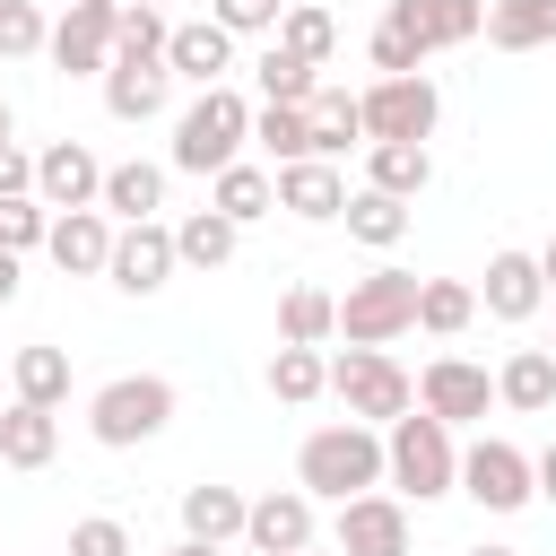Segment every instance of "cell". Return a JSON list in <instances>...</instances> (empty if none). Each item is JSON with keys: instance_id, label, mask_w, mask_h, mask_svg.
Segmentation results:
<instances>
[{"instance_id": "25", "label": "cell", "mask_w": 556, "mask_h": 556, "mask_svg": "<svg viewBox=\"0 0 556 556\" xmlns=\"http://www.w3.org/2000/svg\"><path fill=\"white\" fill-rule=\"evenodd\" d=\"M243 504L252 495H235V486H182V539H200V547L243 539Z\"/></svg>"}, {"instance_id": "9", "label": "cell", "mask_w": 556, "mask_h": 556, "mask_svg": "<svg viewBox=\"0 0 556 556\" xmlns=\"http://www.w3.org/2000/svg\"><path fill=\"white\" fill-rule=\"evenodd\" d=\"M460 495L486 504V513H521V504L539 495V486H530V452L504 443V434H478V443L460 452Z\"/></svg>"}, {"instance_id": "27", "label": "cell", "mask_w": 556, "mask_h": 556, "mask_svg": "<svg viewBox=\"0 0 556 556\" xmlns=\"http://www.w3.org/2000/svg\"><path fill=\"white\" fill-rule=\"evenodd\" d=\"M486 43H495V52H539V43H556V0H486Z\"/></svg>"}, {"instance_id": "10", "label": "cell", "mask_w": 556, "mask_h": 556, "mask_svg": "<svg viewBox=\"0 0 556 556\" xmlns=\"http://www.w3.org/2000/svg\"><path fill=\"white\" fill-rule=\"evenodd\" d=\"M113 26H122V0H70V17L43 35L52 70H61V78H104V61H113Z\"/></svg>"}, {"instance_id": "11", "label": "cell", "mask_w": 556, "mask_h": 556, "mask_svg": "<svg viewBox=\"0 0 556 556\" xmlns=\"http://www.w3.org/2000/svg\"><path fill=\"white\" fill-rule=\"evenodd\" d=\"M417 408L443 417V426H478V417L495 408V374L469 365V356H434V365L417 374Z\"/></svg>"}, {"instance_id": "42", "label": "cell", "mask_w": 556, "mask_h": 556, "mask_svg": "<svg viewBox=\"0 0 556 556\" xmlns=\"http://www.w3.org/2000/svg\"><path fill=\"white\" fill-rule=\"evenodd\" d=\"M70 556H130V530L113 513H87V521H70Z\"/></svg>"}, {"instance_id": "14", "label": "cell", "mask_w": 556, "mask_h": 556, "mask_svg": "<svg viewBox=\"0 0 556 556\" xmlns=\"http://www.w3.org/2000/svg\"><path fill=\"white\" fill-rule=\"evenodd\" d=\"M96 191H104V165H96L87 139H52L35 156V200L43 208H96Z\"/></svg>"}, {"instance_id": "17", "label": "cell", "mask_w": 556, "mask_h": 556, "mask_svg": "<svg viewBox=\"0 0 556 556\" xmlns=\"http://www.w3.org/2000/svg\"><path fill=\"white\" fill-rule=\"evenodd\" d=\"M539 304H547L539 252H495V261H486V287H478V313H495V321H530Z\"/></svg>"}, {"instance_id": "22", "label": "cell", "mask_w": 556, "mask_h": 556, "mask_svg": "<svg viewBox=\"0 0 556 556\" xmlns=\"http://www.w3.org/2000/svg\"><path fill=\"white\" fill-rule=\"evenodd\" d=\"M52 452H61V417L35 408V400H9V408H0V460H9V469H43Z\"/></svg>"}, {"instance_id": "49", "label": "cell", "mask_w": 556, "mask_h": 556, "mask_svg": "<svg viewBox=\"0 0 556 556\" xmlns=\"http://www.w3.org/2000/svg\"><path fill=\"white\" fill-rule=\"evenodd\" d=\"M0 139H9V96H0Z\"/></svg>"}, {"instance_id": "38", "label": "cell", "mask_w": 556, "mask_h": 556, "mask_svg": "<svg viewBox=\"0 0 556 556\" xmlns=\"http://www.w3.org/2000/svg\"><path fill=\"white\" fill-rule=\"evenodd\" d=\"M43 226H52V208L35 191H0V252H35Z\"/></svg>"}, {"instance_id": "15", "label": "cell", "mask_w": 556, "mask_h": 556, "mask_svg": "<svg viewBox=\"0 0 556 556\" xmlns=\"http://www.w3.org/2000/svg\"><path fill=\"white\" fill-rule=\"evenodd\" d=\"M243 539L261 547V556H295V547H313V495L304 486H269V495H252L243 504Z\"/></svg>"}, {"instance_id": "28", "label": "cell", "mask_w": 556, "mask_h": 556, "mask_svg": "<svg viewBox=\"0 0 556 556\" xmlns=\"http://www.w3.org/2000/svg\"><path fill=\"white\" fill-rule=\"evenodd\" d=\"M339 217H348V235H356L365 252H391V243L408 235V200H391V191H374V182H365V191H348V208H339Z\"/></svg>"}, {"instance_id": "52", "label": "cell", "mask_w": 556, "mask_h": 556, "mask_svg": "<svg viewBox=\"0 0 556 556\" xmlns=\"http://www.w3.org/2000/svg\"><path fill=\"white\" fill-rule=\"evenodd\" d=\"M547 356H556V348H547Z\"/></svg>"}, {"instance_id": "47", "label": "cell", "mask_w": 556, "mask_h": 556, "mask_svg": "<svg viewBox=\"0 0 556 556\" xmlns=\"http://www.w3.org/2000/svg\"><path fill=\"white\" fill-rule=\"evenodd\" d=\"M165 556H217V547H200V539H182V547H165Z\"/></svg>"}, {"instance_id": "29", "label": "cell", "mask_w": 556, "mask_h": 556, "mask_svg": "<svg viewBox=\"0 0 556 556\" xmlns=\"http://www.w3.org/2000/svg\"><path fill=\"white\" fill-rule=\"evenodd\" d=\"M304 122H313V156H339L348 139H365V113H356L348 87H313L304 96Z\"/></svg>"}, {"instance_id": "45", "label": "cell", "mask_w": 556, "mask_h": 556, "mask_svg": "<svg viewBox=\"0 0 556 556\" xmlns=\"http://www.w3.org/2000/svg\"><path fill=\"white\" fill-rule=\"evenodd\" d=\"M17 295V252H0V304Z\"/></svg>"}, {"instance_id": "36", "label": "cell", "mask_w": 556, "mask_h": 556, "mask_svg": "<svg viewBox=\"0 0 556 556\" xmlns=\"http://www.w3.org/2000/svg\"><path fill=\"white\" fill-rule=\"evenodd\" d=\"M278 43L295 52V61H330V43H339V26H330V9H313V0H287V17H278Z\"/></svg>"}, {"instance_id": "26", "label": "cell", "mask_w": 556, "mask_h": 556, "mask_svg": "<svg viewBox=\"0 0 556 556\" xmlns=\"http://www.w3.org/2000/svg\"><path fill=\"white\" fill-rule=\"evenodd\" d=\"M495 400H504V408H521V417L556 408V356H547V348H513V356H504V374H495Z\"/></svg>"}, {"instance_id": "20", "label": "cell", "mask_w": 556, "mask_h": 556, "mask_svg": "<svg viewBox=\"0 0 556 556\" xmlns=\"http://www.w3.org/2000/svg\"><path fill=\"white\" fill-rule=\"evenodd\" d=\"M165 70H174V78H191V87H217V78L235 70V35H226L217 17L174 26V35H165Z\"/></svg>"}, {"instance_id": "35", "label": "cell", "mask_w": 556, "mask_h": 556, "mask_svg": "<svg viewBox=\"0 0 556 556\" xmlns=\"http://www.w3.org/2000/svg\"><path fill=\"white\" fill-rule=\"evenodd\" d=\"M252 78H261V104H304V96L321 87V78H313V61H295L278 35H269V52L252 61Z\"/></svg>"}, {"instance_id": "4", "label": "cell", "mask_w": 556, "mask_h": 556, "mask_svg": "<svg viewBox=\"0 0 556 556\" xmlns=\"http://www.w3.org/2000/svg\"><path fill=\"white\" fill-rule=\"evenodd\" d=\"M243 139H252V104L217 78V87H200V96L182 104V122H174V165H182V174H217V165L243 156Z\"/></svg>"}, {"instance_id": "43", "label": "cell", "mask_w": 556, "mask_h": 556, "mask_svg": "<svg viewBox=\"0 0 556 556\" xmlns=\"http://www.w3.org/2000/svg\"><path fill=\"white\" fill-rule=\"evenodd\" d=\"M0 191H35V156H17V139H0Z\"/></svg>"}, {"instance_id": "32", "label": "cell", "mask_w": 556, "mask_h": 556, "mask_svg": "<svg viewBox=\"0 0 556 556\" xmlns=\"http://www.w3.org/2000/svg\"><path fill=\"white\" fill-rule=\"evenodd\" d=\"M339 330V295L330 287H287V304H278V339L287 348H321Z\"/></svg>"}, {"instance_id": "18", "label": "cell", "mask_w": 556, "mask_h": 556, "mask_svg": "<svg viewBox=\"0 0 556 556\" xmlns=\"http://www.w3.org/2000/svg\"><path fill=\"white\" fill-rule=\"evenodd\" d=\"M269 182H278V208H295V217H313V226H330V217L348 208V182H339L330 156H295V165H278Z\"/></svg>"}, {"instance_id": "44", "label": "cell", "mask_w": 556, "mask_h": 556, "mask_svg": "<svg viewBox=\"0 0 556 556\" xmlns=\"http://www.w3.org/2000/svg\"><path fill=\"white\" fill-rule=\"evenodd\" d=\"M530 486H539V495H547V504H556V443H547V452H539V460H530Z\"/></svg>"}, {"instance_id": "23", "label": "cell", "mask_w": 556, "mask_h": 556, "mask_svg": "<svg viewBox=\"0 0 556 556\" xmlns=\"http://www.w3.org/2000/svg\"><path fill=\"white\" fill-rule=\"evenodd\" d=\"M96 208L104 217H122V226H139V217H156L165 208V165H104V191H96Z\"/></svg>"}, {"instance_id": "39", "label": "cell", "mask_w": 556, "mask_h": 556, "mask_svg": "<svg viewBox=\"0 0 556 556\" xmlns=\"http://www.w3.org/2000/svg\"><path fill=\"white\" fill-rule=\"evenodd\" d=\"M165 9H130L122 0V26H113V52H130V61H165Z\"/></svg>"}, {"instance_id": "13", "label": "cell", "mask_w": 556, "mask_h": 556, "mask_svg": "<svg viewBox=\"0 0 556 556\" xmlns=\"http://www.w3.org/2000/svg\"><path fill=\"white\" fill-rule=\"evenodd\" d=\"M339 556H408V504L400 495H348L339 504Z\"/></svg>"}, {"instance_id": "31", "label": "cell", "mask_w": 556, "mask_h": 556, "mask_svg": "<svg viewBox=\"0 0 556 556\" xmlns=\"http://www.w3.org/2000/svg\"><path fill=\"white\" fill-rule=\"evenodd\" d=\"M469 321H478V287H460V278H417V330L460 339Z\"/></svg>"}, {"instance_id": "7", "label": "cell", "mask_w": 556, "mask_h": 556, "mask_svg": "<svg viewBox=\"0 0 556 556\" xmlns=\"http://www.w3.org/2000/svg\"><path fill=\"white\" fill-rule=\"evenodd\" d=\"M330 391H339L348 417H365V426H391V417L417 408V382H408L382 348H348V356H330Z\"/></svg>"}, {"instance_id": "5", "label": "cell", "mask_w": 556, "mask_h": 556, "mask_svg": "<svg viewBox=\"0 0 556 556\" xmlns=\"http://www.w3.org/2000/svg\"><path fill=\"white\" fill-rule=\"evenodd\" d=\"M174 426V382L165 374H113L96 400H87V434L104 452H130V443H156Z\"/></svg>"}, {"instance_id": "41", "label": "cell", "mask_w": 556, "mask_h": 556, "mask_svg": "<svg viewBox=\"0 0 556 556\" xmlns=\"http://www.w3.org/2000/svg\"><path fill=\"white\" fill-rule=\"evenodd\" d=\"M208 17H217L226 35H278L287 0H208Z\"/></svg>"}, {"instance_id": "30", "label": "cell", "mask_w": 556, "mask_h": 556, "mask_svg": "<svg viewBox=\"0 0 556 556\" xmlns=\"http://www.w3.org/2000/svg\"><path fill=\"white\" fill-rule=\"evenodd\" d=\"M235 217H217V208H191L182 226H174V261H191V269H226L235 261Z\"/></svg>"}, {"instance_id": "40", "label": "cell", "mask_w": 556, "mask_h": 556, "mask_svg": "<svg viewBox=\"0 0 556 556\" xmlns=\"http://www.w3.org/2000/svg\"><path fill=\"white\" fill-rule=\"evenodd\" d=\"M43 9L35 0H0V61H26V52H43Z\"/></svg>"}, {"instance_id": "1", "label": "cell", "mask_w": 556, "mask_h": 556, "mask_svg": "<svg viewBox=\"0 0 556 556\" xmlns=\"http://www.w3.org/2000/svg\"><path fill=\"white\" fill-rule=\"evenodd\" d=\"M478 35H486V0H391L365 52H374L382 78H400L426 52H452V43H478Z\"/></svg>"}, {"instance_id": "16", "label": "cell", "mask_w": 556, "mask_h": 556, "mask_svg": "<svg viewBox=\"0 0 556 556\" xmlns=\"http://www.w3.org/2000/svg\"><path fill=\"white\" fill-rule=\"evenodd\" d=\"M165 87H174L165 61H130V52L104 61V113H113V122H156V113H165Z\"/></svg>"}, {"instance_id": "19", "label": "cell", "mask_w": 556, "mask_h": 556, "mask_svg": "<svg viewBox=\"0 0 556 556\" xmlns=\"http://www.w3.org/2000/svg\"><path fill=\"white\" fill-rule=\"evenodd\" d=\"M43 252H52L70 278H87V269H104V252H113V217H104V208H52Z\"/></svg>"}, {"instance_id": "6", "label": "cell", "mask_w": 556, "mask_h": 556, "mask_svg": "<svg viewBox=\"0 0 556 556\" xmlns=\"http://www.w3.org/2000/svg\"><path fill=\"white\" fill-rule=\"evenodd\" d=\"M339 330H348V348H382V339L417 330V278H408V269L356 278V287L339 295Z\"/></svg>"}, {"instance_id": "2", "label": "cell", "mask_w": 556, "mask_h": 556, "mask_svg": "<svg viewBox=\"0 0 556 556\" xmlns=\"http://www.w3.org/2000/svg\"><path fill=\"white\" fill-rule=\"evenodd\" d=\"M295 486H304L313 504H348V495L382 486V434H374L365 417H348V426H313L304 452H295Z\"/></svg>"}, {"instance_id": "51", "label": "cell", "mask_w": 556, "mask_h": 556, "mask_svg": "<svg viewBox=\"0 0 556 556\" xmlns=\"http://www.w3.org/2000/svg\"><path fill=\"white\" fill-rule=\"evenodd\" d=\"M295 556H321V547H295Z\"/></svg>"}, {"instance_id": "46", "label": "cell", "mask_w": 556, "mask_h": 556, "mask_svg": "<svg viewBox=\"0 0 556 556\" xmlns=\"http://www.w3.org/2000/svg\"><path fill=\"white\" fill-rule=\"evenodd\" d=\"M539 278H547V295H556V235H547V252H539Z\"/></svg>"}, {"instance_id": "8", "label": "cell", "mask_w": 556, "mask_h": 556, "mask_svg": "<svg viewBox=\"0 0 556 556\" xmlns=\"http://www.w3.org/2000/svg\"><path fill=\"white\" fill-rule=\"evenodd\" d=\"M356 113H365V139H434L443 96H434L426 70H400V78H374V87L356 96Z\"/></svg>"}, {"instance_id": "24", "label": "cell", "mask_w": 556, "mask_h": 556, "mask_svg": "<svg viewBox=\"0 0 556 556\" xmlns=\"http://www.w3.org/2000/svg\"><path fill=\"white\" fill-rule=\"evenodd\" d=\"M208 208H217V217H235V226H252V217H269V208H278V182H269L261 165H243V156H235V165H217V174H208Z\"/></svg>"}, {"instance_id": "37", "label": "cell", "mask_w": 556, "mask_h": 556, "mask_svg": "<svg viewBox=\"0 0 556 556\" xmlns=\"http://www.w3.org/2000/svg\"><path fill=\"white\" fill-rule=\"evenodd\" d=\"M252 139H261L278 165L313 156V122H304V104H261V113H252Z\"/></svg>"}, {"instance_id": "12", "label": "cell", "mask_w": 556, "mask_h": 556, "mask_svg": "<svg viewBox=\"0 0 556 556\" xmlns=\"http://www.w3.org/2000/svg\"><path fill=\"white\" fill-rule=\"evenodd\" d=\"M104 278H113L122 295H156V287L174 278V226H156V217H139V226H113Z\"/></svg>"}, {"instance_id": "3", "label": "cell", "mask_w": 556, "mask_h": 556, "mask_svg": "<svg viewBox=\"0 0 556 556\" xmlns=\"http://www.w3.org/2000/svg\"><path fill=\"white\" fill-rule=\"evenodd\" d=\"M382 478L400 486V495H417V504H434V495H452L460 486V452H452V426L443 417H391V434H382Z\"/></svg>"}, {"instance_id": "21", "label": "cell", "mask_w": 556, "mask_h": 556, "mask_svg": "<svg viewBox=\"0 0 556 556\" xmlns=\"http://www.w3.org/2000/svg\"><path fill=\"white\" fill-rule=\"evenodd\" d=\"M365 182H374V191H391V200H417V191L434 182L426 139H365Z\"/></svg>"}, {"instance_id": "34", "label": "cell", "mask_w": 556, "mask_h": 556, "mask_svg": "<svg viewBox=\"0 0 556 556\" xmlns=\"http://www.w3.org/2000/svg\"><path fill=\"white\" fill-rule=\"evenodd\" d=\"M9 382H17V400H35V408H61V400H70V356H61V348H17Z\"/></svg>"}, {"instance_id": "33", "label": "cell", "mask_w": 556, "mask_h": 556, "mask_svg": "<svg viewBox=\"0 0 556 556\" xmlns=\"http://www.w3.org/2000/svg\"><path fill=\"white\" fill-rule=\"evenodd\" d=\"M269 391H278L287 408L321 400V391H330V356H321V348H287V339H278V356H269Z\"/></svg>"}, {"instance_id": "48", "label": "cell", "mask_w": 556, "mask_h": 556, "mask_svg": "<svg viewBox=\"0 0 556 556\" xmlns=\"http://www.w3.org/2000/svg\"><path fill=\"white\" fill-rule=\"evenodd\" d=\"M469 556H521V547H469Z\"/></svg>"}, {"instance_id": "50", "label": "cell", "mask_w": 556, "mask_h": 556, "mask_svg": "<svg viewBox=\"0 0 556 556\" xmlns=\"http://www.w3.org/2000/svg\"><path fill=\"white\" fill-rule=\"evenodd\" d=\"M130 9H165V0H130Z\"/></svg>"}]
</instances>
